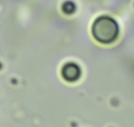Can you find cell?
Instances as JSON below:
<instances>
[{"label": "cell", "instance_id": "obj_1", "mask_svg": "<svg viewBox=\"0 0 134 127\" xmlns=\"http://www.w3.org/2000/svg\"><path fill=\"white\" fill-rule=\"evenodd\" d=\"M94 38L103 44H110L118 37L119 28L118 23L111 17L102 16L98 17L92 25Z\"/></svg>", "mask_w": 134, "mask_h": 127}, {"label": "cell", "instance_id": "obj_2", "mask_svg": "<svg viewBox=\"0 0 134 127\" xmlns=\"http://www.w3.org/2000/svg\"><path fill=\"white\" fill-rule=\"evenodd\" d=\"M70 70L68 68L67 65L63 68L62 70V75L63 77L68 81H74L76 80L80 75V71L77 68V67L74 65H70Z\"/></svg>", "mask_w": 134, "mask_h": 127}]
</instances>
